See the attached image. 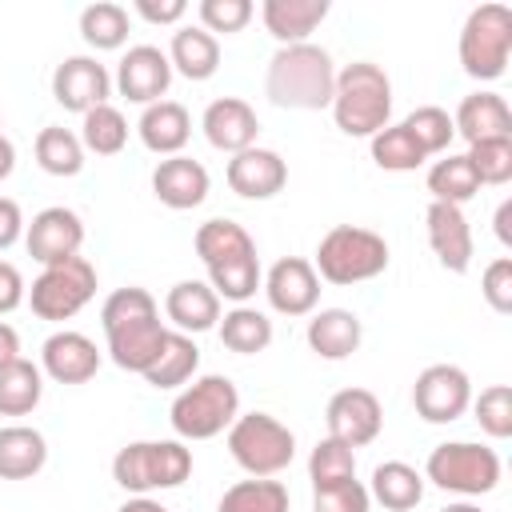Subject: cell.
<instances>
[{"label": "cell", "instance_id": "681fc988", "mask_svg": "<svg viewBox=\"0 0 512 512\" xmlns=\"http://www.w3.org/2000/svg\"><path fill=\"white\" fill-rule=\"evenodd\" d=\"M132 8H136V16L148 20V24H180L184 12H188L184 0H136Z\"/></svg>", "mask_w": 512, "mask_h": 512}, {"label": "cell", "instance_id": "f35d334b", "mask_svg": "<svg viewBox=\"0 0 512 512\" xmlns=\"http://www.w3.org/2000/svg\"><path fill=\"white\" fill-rule=\"evenodd\" d=\"M368 148H372L376 168H384V172H416V168L428 160L404 124H388V128H380V132L368 140Z\"/></svg>", "mask_w": 512, "mask_h": 512}, {"label": "cell", "instance_id": "7a4b0ae2", "mask_svg": "<svg viewBox=\"0 0 512 512\" xmlns=\"http://www.w3.org/2000/svg\"><path fill=\"white\" fill-rule=\"evenodd\" d=\"M332 88H336V64L328 48L304 40V44H284L272 52L268 72H264V96L276 108L320 112L332 104Z\"/></svg>", "mask_w": 512, "mask_h": 512}, {"label": "cell", "instance_id": "f6af8a7d", "mask_svg": "<svg viewBox=\"0 0 512 512\" xmlns=\"http://www.w3.org/2000/svg\"><path fill=\"white\" fill-rule=\"evenodd\" d=\"M196 16H200V28L204 32H224V36H232V32H240L252 16H256V8H252V0H200V8H196Z\"/></svg>", "mask_w": 512, "mask_h": 512}, {"label": "cell", "instance_id": "f5cc1de1", "mask_svg": "<svg viewBox=\"0 0 512 512\" xmlns=\"http://www.w3.org/2000/svg\"><path fill=\"white\" fill-rule=\"evenodd\" d=\"M496 240H500L504 248H512V200H504V204L496 208Z\"/></svg>", "mask_w": 512, "mask_h": 512}, {"label": "cell", "instance_id": "6f0895ef", "mask_svg": "<svg viewBox=\"0 0 512 512\" xmlns=\"http://www.w3.org/2000/svg\"><path fill=\"white\" fill-rule=\"evenodd\" d=\"M0 128H4V124H0Z\"/></svg>", "mask_w": 512, "mask_h": 512}, {"label": "cell", "instance_id": "9f6ffc18", "mask_svg": "<svg viewBox=\"0 0 512 512\" xmlns=\"http://www.w3.org/2000/svg\"><path fill=\"white\" fill-rule=\"evenodd\" d=\"M440 512H484V508L472 504V500H460V504H448V508H440Z\"/></svg>", "mask_w": 512, "mask_h": 512}, {"label": "cell", "instance_id": "8d00e7d4", "mask_svg": "<svg viewBox=\"0 0 512 512\" xmlns=\"http://www.w3.org/2000/svg\"><path fill=\"white\" fill-rule=\"evenodd\" d=\"M80 36L96 52H116L128 40V8L112 0H96L80 12Z\"/></svg>", "mask_w": 512, "mask_h": 512}, {"label": "cell", "instance_id": "836d02e7", "mask_svg": "<svg viewBox=\"0 0 512 512\" xmlns=\"http://www.w3.org/2000/svg\"><path fill=\"white\" fill-rule=\"evenodd\" d=\"M424 184H428L432 200H440V204H456V208H464V204L480 192V180H476V172H472V164H468L464 152H460V156H452V152L440 156V160L428 168Z\"/></svg>", "mask_w": 512, "mask_h": 512}, {"label": "cell", "instance_id": "ab89813d", "mask_svg": "<svg viewBox=\"0 0 512 512\" xmlns=\"http://www.w3.org/2000/svg\"><path fill=\"white\" fill-rule=\"evenodd\" d=\"M208 284L220 300H232V304H248L256 296V288L264 284V272H260V256H244V260H232V264H220V268H208Z\"/></svg>", "mask_w": 512, "mask_h": 512}, {"label": "cell", "instance_id": "4dcf8cb0", "mask_svg": "<svg viewBox=\"0 0 512 512\" xmlns=\"http://www.w3.org/2000/svg\"><path fill=\"white\" fill-rule=\"evenodd\" d=\"M216 328H220V344L228 352H240V356H256L272 344V320L260 308H248V304L228 308Z\"/></svg>", "mask_w": 512, "mask_h": 512}, {"label": "cell", "instance_id": "7bdbcfd3", "mask_svg": "<svg viewBox=\"0 0 512 512\" xmlns=\"http://www.w3.org/2000/svg\"><path fill=\"white\" fill-rule=\"evenodd\" d=\"M468 408H472V416H476L484 436H492V440H508L512 436V388L508 384L480 388V396H472Z\"/></svg>", "mask_w": 512, "mask_h": 512}, {"label": "cell", "instance_id": "ac0fdd59", "mask_svg": "<svg viewBox=\"0 0 512 512\" xmlns=\"http://www.w3.org/2000/svg\"><path fill=\"white\" fill-rule=\"evenodd\" d=\"M424 224H428V248H432V256L440 260V268L464 276V272L472 268V252H476L464 208L432 200L428 212H424Z\"/></svg>", "mask_w": 512, "mask_h": 512}, {"label": "cell", "instance_id": "6da1fadb", "mask_svg": "<svg viewBox=\"0 0 512 512\" xmlns=\"http://www.w3.org/2000/svg\"><path fill=\"white\" fill-rule=\"evenodd\" d=\"M100 324H104V340H108V356L116 368L144 376L152 368V360L160 356L164 340L172 328H164L160 320V304L148 288H116L104 308H100Z\"/></svg>", "mask_w": 512, "mask_h": 512}, {"label": "cell", "instance_id": "b9f144b4", "mask_svg": "<svg viewBox=\"0 0 512 512\" xmlns=\"http://www.w3.org/2000/svg\"><path fill=\"white\" fill-rule=\"evenodd\" d=\"M356 476V452L332 436H324L312 456H308V480L312 488H328V484H340V480H352Z\"/></svg>", "mask_w": 512, "mask_h": 512}, {"label": "cell", "instance_id": "f907efd6", "mask_svg": "<svg viewBox=\"0 0 512 512\" xmlns=\"http://www.w3.org/2000/svg\"><path fill=\"white\" fill-rule=\"evenodd\" d=\"M24 236V212L12 196H0V252H8Z\"/></svg>", "mask_w": 512, "mask_h": 512}, {"label": "cell", "instance_id": "ba28073f", "mask_svg": "<svg viewBox=\"0 0 512 512\" xmlns=\"http://www.w3.org/2000/svg\"><path fill=\"white\" fill-rule=\"evenodd\" d=\"M228 452L248 476H280L296 456V436L272 412H244L228 428Z\"/></svg>", "mask_w": 512, "mask_h": 512}, {"label": "cell", "instance_id": "4316f807", "mask_svg": "<svg viewBox=\"0 0 512 512\" xmlns=\"http://www.w3.org/2000/svg\"><path fill=\"white\" fill-rule=\"evenodd\" d=\"M168 64L184 80H212L216 68H220V40L212 32H204L200 24H184V28L172 32Z\"/></svg>", "mask_w": 512, "mask_h": 512}, {"label": "cell", "instance_id": "11a10c76", "mask_svg": "<svg viewBox=\"0 0 512 512\" xmlns=\"http://www.w3.org/2000/svg\"><path fill=\"white\" fill-rule=\"evenodd\" d=\"M116 512H168L160 500H152V496H132V500H124Z\"/></svg>", "mask_w": 512, "mask_h": 512}, {"label": "cell", "instance_id": "d6a6232c", "mask_svg": "<svg viewBox=\"0 0 512 512\" xmlns=\"http://www.w3.org/2000/svg\"><path fill=\"white\" fill-rule=\"evenodd\" d=\"M44 396V372L32 360H12L0 368V416H28Z\"/></svg>", "mask_w": 512, "mask_h": 512}, {"label": "cell", "instance_id": "f1b7e54d", "mask_svg": "<svg viewBox=\"0 0 512 512\" xmlns=\"http://www.w3.org/2000/svg\"><path fill=\"white\" fill-rule=\"evenodd\" d=\"M192 244H196V256L204 260V268H220V264L256 256V244H252V236L244 232V224H236V220H228V216L204 220V224L196 228Z\"/></svg>", "mask_w": 512, "mask_h": 512}, {"label": "cell", "instance_id": "e0dca14e", "mask_svg": "<svg viewBox=\"0 0 512 512\" xmlns=\"http://www.w3.org/2000/svg\"><path fill=\"white\" fill-rule=\"evenodd\" d=\"M224 180H228V188H232L236 196H244V200H272V196L284 192V184H288V164H284L280 152L252 144V148H244V152H236V156L228 160Z\"/></svg>", "mask_w": 512, "mask_h": 512}, {"label": "cell", "instance_id": "277c9868", "mask_svg": "<svg viewBox=\"0 0 512 512\" xmlns=\"http://www.w3.org/2000/svg\"><path fill=\"white\" fill-rule=\"evenodd\" d=\"M388 260H392V252L380 232L360 228V224H336L320 236L312 268L320 280H328L336 288H352V284L376 280L388 268Z\"/></svg>", "mask_w": 512, "mask_h": 512}, {"label": "cell", "instance_id": "5b68a950", "mask_svg": "<svg viewBox=\"0 0 512 512\" xmlns=\"http://www.w3.org/2000/svg\"><path fill=\"white\" fill-rule=\"evenodd\" d=\"M192 476V448L184 440H132L112 456V480L132 492H168Z\"/></svg>", "mask_w": 512, "mask_h": 512}, {"label": "cell", "instance_id": "60d3db41", "mask_svg": "<svg viewBox=\"0 0 512 512\" xmlns=\"http://www.w3.org/2000/svg\"><path fill=\"white\" fill-rule=\"evenodd\" d=\"M400 124L412 132V140L420 144L424 156H440V152H448V144H452V136H456L452 116H448L440 104H420V108H412Z\"/></svg>", "mask_w": 512, "mask_h": 512}, {"label": "cell", "instance_id": "7dc6e473", "mask_svg": "<svg viewBox=\"0 0 512 512\" xmlns=\"http://www.w3.org/2000/svg\"><path fill=\"white\" fill-rule=\"evenodd\" d=\"M480 296L488 300L492 312L508 316L512 312V256H496L484 276H480Z\"/></svg>", "mask_w": 512, "mask_h": 512}, {"label": "cell", "instance_id": "83f0119b", "mask_svg": "<svg viewBox=\"0 0 512 512\" xmlns=\"http://www.w3.org/2000/svg\"><path fill=\"white\" fill-rule=\"evenodd\" d=\"M48 464V440L32 424L0 428V480H32Z\"/></svg>", "mask_w": 512, "mask_h": 512}, {"label": "cell", "instance_id": "ffe728a7", "mask_svg": "<svg viewBox=\"0 0 512 512\" xmlns=\"http://www.w3.org/2000/svg\"><path fill=\"white\" fill-rule=\"evenodd\" d=\"M200 128H204V140H208L216 152H228V156L252 148L256 136H260L256 108H252L248 100H240V96H220V100H212V104L204 108V116H200Z\"/></svg>", "mask_w": 512, "mask_h": 512}, {"label": "cell", "instance_id": "30bf717a", "mask_svg": "<svg viewBox=\"0 0 512 512\" xmlns=\"http://www.w3.org/2000/svg\"><path fill=\"white\" fill-rule=\"evenodd\" d=\"M96 296V268L92 260L84 256H72L64 264H48L32 288H28V304L40 320L48 324H60V320H72L88 300Z\"/></svg>", "mask_w": 512, "mask_h": 512}, {"label": "cell", "instance_id": "52a82bcc", "mask_svg": "<svg viewBox=\"0 0 512 512\" xmlns=\"http://www.w3.org/2000/svg\"><path fill=\"white\" fill-rule=\"evenodd\" d=\"M456 56L472 80H500L512 60V8L476 4L460 28Z\"/></svg>", "mask_w": 512, "mask_h": 512}, {"label": "cell", "instance_id": "cb8c5ba5", "mask_svg": "<svg viewBox=\"0 0 512 512\" xmlns=\"http://www.w3.org/2000/svg\"><path fill=\"white\" fill-rule=\"evenodd\" d=\"M304 340L320 360H348L364 340V324L352 308H320L312 312Z\"/></svg>", "mask_w": 512, "mask_h": 512}, {"label": "cell", "instance_id": "74e56055", "mask_svg": "<svg viewBox=\"0 0 512 512\" xmlns=\"http://www.w3.org/2000/svg\"><path fill=\"white\" fill-rule=\"evenodd\" d=\"M80 144H84V152H96V156L124 152V144H128V120H124V112L116 104H100V108L84 112Z\"/></svg>", "mask_w": 512, "mask_h": 512}, {"label": "cell", "instance_id": "ee69618b", "mask_svg": "<svg viewBox=\"0 0 512 512\" xmlns=\"http://www.w3.org/2000/svg\"><path fill=\"white\" fill-rule=\"evenodd\" d=\"M468 164L480 184H508L512 180V140H480L468 144Z\"/></svg>", "mask_w": 512, "mask_h": 512}, {"label": "cell", "instance_id": "f546056e", "mask_svg": "<svg viewBox=\"0 0 512 512\" xmlns=\"http://www.w3.org/2000/svg\"><path fill=\"white\" fill-rule=\"evenodd\" d=\"M368 496L376 504H384L388 512H412L424 500V472H416L404 460H384L372 468Z\"/></svg>", "mask_w": 512, "mask_h": 512}, {"label": "cell", "instance_id": "3957f363", "mask_svg": "<svg viewBox=\"0 0 512 512\" xmlns=\"http://www.w3.org/2000/svg\"><path fill=\"white\" fill-rule=\"evenodd\" d=\"M332 120L344 136H376L392 124V80L372 60H352L336 72L332 88Z\"/></svg>", "mask_w": 512, "mask_h": 512}, {"label": "cell", "instance_id": "1f68e13d", "mask_svg": "<svg viewBox=\"0 0 512 512\" xmlns=\"http://www.w3.org/2000/svg\"><path fill=\"white\" fill-rule=\"evenodd\" d=\"M196 368H200V348H196V340L184 336V332H168V340H164L160 356L152 360V368L144 372V380H148L152 388H180V384H188V380L196 376Z\"/></svg>", "mask_w": 512, "mask_h": 512}, {"label": "cell", "instance_id": "5bb4252c", "mask_svg": "<svg viewBox=\"0 0 512 512\" xmlns=\"http://www.w3.org/2000/svg\"><path fill=\"white\" fill-rule=\"evenodd\" d=\"M52 96L64 112H92L108 104L112 96V76L96 56H64L52 72Z\"/></svg>", "mask_w": 512, "mask_h": 512}, {"label": "cell", "instance_id": "c3c4849f", "mask_svg": "<svg viewBox=\"0 0 512 512\" xmlns=\"http://www.w3.org/2000/svg\"><path fill=\"white\" fill-rule=\"evenodd\" d=\"M24 296H28V284H24L20 268L8 264V260H0V316L16 312L24 304Z\"/></svg>", "mask_w": 512, "mask_h": 512}, {"label": "cell", "instance_id": "44dd1931", "mask_svg": "<svg viewBox=\"0 0 512 512\" xmlns=\"http://www.w3.org/2000/svg\"><path fill=\"white\" fill-rule=\"evenodd\" d=\"M208 188H212V176L200 160L192 156H164L156 168H152V192L164 208H176V212H188L196 204L208 200Z\"/></svg>", "mask_w": 512, "mask_h": 512}, {"label": "cell", "instance_id": "816d5d0a", "mask_svg": "<svg viewBox=\"0 0 512 512\" xmlns=\"http://www.w3.org/2000/svg\"><path fill=\"white\" fill-rule=\"evenodd\" d=\"M12 360H20V332L0 320V368L12 364Z\"/></svg>", "mask_w": 512, "mask_h": 512}, {"label": "cell", "instance_id": "603a6c76", "mask_svg": "<svg viewBox=\"0 0 512 512\" xmlns=\"http://www.w3.org/2000/svg\"><path fill=\"white\" fill-rule=\"evenodd\" d=\"M164 316L176 324V332L196 336L220 324V296L208 280H176L164 296Z\"/></svg>", "mask_w": 512, "mask_h": 512}, {"label": "cell", "instance_id": "4fadbf2b", "mask_svg": "<svg viewBox=\"0 0 512 512\" xmlns=\"http://www.w3.org/2000/svg\"><path fill=\"white\" fill-rule=\"evenodd\" d=\"M324 424H328L332 440H340L356 452V448H364L380 436L384 408H380L376 392H368V388H340L324 408Z\"/></svg>", "mask_w": 512, "mask_h": 512}, {"label": "cell", "instance_id": "9c48e42d", "mask_svg": "<svg viewBox=\"0 0 512 512\" xmlns=\"http://www.w3.org/2000/svg\"><path fill=\"white\" fill-rule=\"evenodd\" d=\"M500 456L496 448L488 444H472V440H448V444H436L428 452V464H424V480H432L436 488L444 492H456V496H484L500 484Z\"/></svg>", "mask_w": 512, "mask_h": 512}, {"label": "cell", "instance_id": "d4e9b609", "mask_svg": "<svg viewBox=\"0 0 512 512\" xmlns=\"http://www.w3.org/2000/svg\"><path fill=\"white\" fill-rule=\"evenodd\" d=\"M136 132H140V144L156 156H180L188 136H192V116L184 104L176 100H156L140 112L136 120Z\"/></svg>", "mask_w": 512, "mask_h": 512}, {"label": "cell", "instance_id": "e575fe53", "mask_svg": "<svg viewBox=\"0 0 512 512\" xmlns=\"http://www.w3.org/2000/svg\"><path fill=\"white\" fill-rule=\"evenodd\" d=\"M216 512H288V488L272 476H248L224 488Z\"/></svg>", "mask_w": 512, "mask_h": 512}, {"label": "cell", "instance_id": "9a60e30c", "mask_svg": "<svg viewBox=\"0 0 512 512\" xmlns=\"http://www.w3.org/2000/svg\"><path fill=\"white\" fill-rule=\"evenodd\" d=\"M264 296L280 316H312L320 304V276L304 256H280L264 276Z\"/></svg>", "mask_w": 512, "mask_h": 512}, {"label": "cell", "instance_id": "7402d4cb", "mask_svg": "<svg viewBox=\"0 0 512 512\" xmlns=\"http://www.w3.org/2000/svg\"><path fill=\"white\" fill-rule=\"evenodd\" d=\"M452 128L464 144L480 140H512V108L504 104L500 92H472L456 104Z\"/></svg>", "mask_w": 512, "mask_h": 512}, {"label": "cell", "instance_id": "2e32d148", "mask_svg": "<svg viewBox=\"0 0 512 512\" xmlns=\"http://www.w3.org/2000/svg\"><path fill=\"white\" fill-rule=\"evenodd\" d=\"M116 92L128 100V104H156L164 100L168 84H172V64H168V52H160L156 44H136L120 56L116 64Z\"/></svg>", "mask_w": 512, "mask_h": 512}, {"label": "cell", "instance_id": "d6986e66", "mask_svg": "<svg viewBox=\"0 0 512 512\" xmlns=\"http://www.w3.org/2000/svg\"><path fill=\"white\" fill-rule=\"evenodd\" d=\"M40 372L52 376L56 384H88L100 372V352L96 340H88L84 332L60 328L40 344Z\"/></svg>", "mask_w": 512, "mask_h": 512}, {"label": "cell", "instance_id": "d590c367", "mask_svg": "<svg viewBox=\"0 0 512 512\" xmlns=\"http://www.w3.org/2000/svg\"><path fill=\"white\" fill-rule=\"evenodd\" d=\"M36 164L48 172V176H80L84 168V144L72 128H60V124H48L36 132Z\"/></svg>", "mask_w": 512, "mask_h": 512}, {"label": "cell", "instance_id": "8fae6325", "mask_svg": "<svg viewBox=\"0 0 512 512\" xmlns=\"http://www.w3.org/2000/svg\"><path fill=\"white\" fill-rule=\"evenodd\" d=\"M472 404V380L460 364H428L412 384V408L428 424H452Z\"/></svg>", "mask_w": 512, "mask_h": 512}, {"label": "cell", "instance_id": "7c38bea8", "mask_svg": "<svg viewBox=\"0 0 512 512\" xmlns=\"http://www.w3.org/2000/svg\"><path fill=\"white\" fill-rule=\"evenodd\" d=\"M24 248L40 268L64 264V260L80 256V248H84V220L64 204L40 208L32 216V224H24Z\"/></svg>", "mask_w": 512, "mask_h": 512}, {"label": "cell", "instance_id": "484cf974", "mask_svg": "<svg viewBox=\"0 0 512 512\" xmlns=\"http://www.w3.org/2000/svg\"><path fill=\"white\" fill-rule=\"evenodd\" d=\"M328 0H264L260 4V20L268 28L272 40L284 44H304L328 16Z\"/></svg>", "mask_w": 512, "mask_h": 512}, {"label": "cell", "instance_id": "bcb514c9", "mask_svg": "<svg viewBox=\"0 0 512 512\" xmlns=\"http://www.w3.org/2000/svg\"><path fill=\"white\" fill-rule=\"evenodd\" d=\"M368 508H372V496L356 476L328 488H312V512H368Z\"/></svg>", "mask_w": 512, "mask_h": 512}, {"label": "cell", "instance_id": "db71d44e", "mask_svg": "<svg viewBox=\"0 0 512 512\" xmlns=\"http://www.w3.org/2000/svg\"><path fill=\"white\" fill-rule=\"evenodd\" d=\"M12 168H16V144L0 132V180H8V176H12Z\"/></svg>", "mask_w": 512, "mask_h": 512}, {"label": "cell", "instance_id": "8992f818", "mask_svg": "<svg viewBox=\"0 0 512 512\" xmlns=\"http://www.w3.org/2000/svg\"><path fill=\"white\" fill-rule=\"evenodd\" d=\"M236 416H240V392L220 372H208V376L192 380L188 388H180L168 408L172 432L180 440H212V436L228 432Z\"/></svg>", "mask_w": 512, "mask_h": 512}]
</instances>
